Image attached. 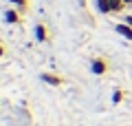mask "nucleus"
<instances>
[{
  "label": "nucleus",
  "mask_w": 132,
  "mask_h": 126,
  "mask_svg": "<svg viewBox=\"0 0 132 126\" xmlns=\"http://www.w3.org/2000/svg\"><path fill=\"white\" fill-rule=\"evenodd\" d=\"M90 71H93L95 75H104L106 71H108V64H106L104 60H93L90 62Z\"/></svg>",
  "instance_id": "1"
},
{
  "label": "nucleus",
  "mask_w": 132,
  "mask_h": 126,
  "mask_svg": "<svg viewBox=\"0 0 132 126\" xmlns=\"http://www.w3.org/2000/svg\"><path fill=\"white\" fill-rule=\"evenodd\" d=\"M114 31H117L119 36H123L126 40H132V27H130V24L119 22V24H114Z\"/></svg>",
  "instance_id": "2"
},
{
  "label": "nucleus",
  "mask_w": 132,
  "mask_h": 126,
  "mask_svg": "<svg viewBox=\"0 0 132 126\" xmlns=\"http://www.w3.org/2000/svg\"><path fill=\"white\" fill-rule=\"evenodd\" d=\"M33 36H35V40H38V42H44V40H46V36H48V31H46V27H44V24H35Z\"/></svg>",
  "instance_id": "3"
},
{
  "label": "nucleus",
  "mask_w": 132,
  "mask_h": 126,
  "mask_svg": "<svg viewBox=\"0 0 132 126\" xmlns=\"http://www.w3.org/2000/svg\"><path fill=\"white\" fill-rule=\"evenodd\" d=\"M5 20H7L9 24H18V22H20V11H15V9H7Z\"/></svg>",
  "instance_id": "4"
},
{
  "label": "nucleus",
  "mask_w": 132,
  "mask_h": 126,
  "mask_svg": "<svg viewBox=\"0 0 132 126\" xmlns=\"http://www.w3.org/2000/svg\"><path fill=\"white\" fill-rule=\"evenodd\" d=\"M42 82L51 84V86H60V84H62V78H57V75H53V73H42Z\"/></svg>",
  "instance_id": "5"
},
{
  "label": "nucleus",
  "mask_w": 132,
  "mask_h": 126,
  "mask_svg": "<svg viewBox=\"0 0 132 126\" xmlns=\"http://www.w3.org/2000/svg\"><path fill=\"white\" fill-rule=\"evenodd\" d=\"M110 2V11L112 13H119V11L126 9V0H108Z\"/></svg>",
  "instance_id": "6"
},
{
  "label": "nucleus",
  "mask_w": 132,
  "mask_h": 126,
  "mask_svg": "<svg viewBox=\"0 0 132 126\" xmlns=\"http://www.w3.org/2000/svg\"><path fill=\"white\" fill-rule=\"evenodd\" d=\"M97 11L99 13H112L110 11V2L108 0H97Z\"/></svg>",
  "instance_id": "7"
},
{
  "label": "nucleus",
  "mask_w": 132,
  "mask_h": 126,
  "mask_svg": "<svg viewBox=\"0 0 132 126\" xmlns=\"http://www.w3.org/2000/svg\"><path fill=\"white\" fill-rule=\"evenodd\" d=\"M9 2L18 7V11H24V9H27V0H9Z\"/></svg>",
  "instance_id": "8"
},
{
  "label": "nucleus",
  "mask_w": 132,
  "mask_h": 126,
  "mask_svg": "<svg viewBox=\"0 0 132 126\" xmlns=\"http://www.w3.org/2000/svg\"><path fill=\"white\" fill-rule=\"evenodd\" d=\"M121 100H123V93H121V91H114V93H112V102H114V104H119Z\"/></svg>",
  "instance_id": "9"
},
{
  "label": "nucleus",
  "mask_w": 132,
  "mask_h": 126,
  "mask_svg": "<svg viewBox=\"0 0 132 126\" xmlns=\"http://www.w3.org/2000/svg\"><path fill=\"white\" fill-rule=\"evenodd\" d=\"M123 22H126V24H130V27H132V13H128V16H123Z\"/></svg>",
  "instance_id": "10"
},
{
  "label": "nucleus",
  "mask_w": 132,
  "mask_h": 126,
  "mask_svg": "<svg viewBox=\"0 0 132 126\" xmlns=\"http://www.w3.org/2000/svg\"><path fill=\"white\" fill-rule=\"evenodd\" d=\"M2 55H5V49H2V47H0V58H2Z\"/></svg>",
  "instance_id": "11"
}]
</instances>
